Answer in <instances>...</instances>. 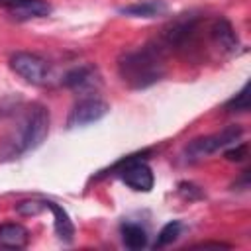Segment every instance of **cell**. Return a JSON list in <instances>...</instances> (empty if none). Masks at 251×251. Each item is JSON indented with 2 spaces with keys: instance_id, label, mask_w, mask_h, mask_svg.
Instances as JSON below:
<instances>
[{
  "instance_id": "obj_12",
  "label": "cell",
  "mask_w": 251,
  "mask_h": 251,
  "mask_svg": "<svg viewBox=\"0 0 251 251\" xmlns=\"http://www.w3.org/2000/svg\"><path fill=\"white\" fill-rule=\"evenodd\" d=\"M63 82L69 86V88H75V90H84L88 86H94L96 82V73L94 69L90 67H78V69H73L65 75Z\"/></svg>"
},
{
  "instance_id": "obj_2",
  "label": "cell",
  "mask_w": 251,
  "mask_h": 251,
  "mask_svg": "<svg viewBox=\"0 0 251 251\" xmlns=\"http://www.w3.org/2000/svg\"><path fill=\"white\" fill-rule=\"evenodd\" d=\"M120 75L133 88H145L157 82L163 75V61L157 49L143 47L126 53L120 59Z\"/></svg>"
},
{
  "instance_id": "obj_6",
  "label": "cell",
  "mask_w": 251,
  "mask_h": 251,
  "mask_svg": "<svg viewBox=\"0 0 251 251\" xmlns=\"http://www.w3.org/2000/svg\"><path fill=\"white\" fill-rule=\"evenodd\" d=\"M120 173V178L133 190L137 192H149L153 188V171L149 169L147 163L135 159V157H129L127 161L122 163V167L118 169Z\"/></svg>"
},
{
  "instance_id": "obj_7",
  "label": "cell",
  "mask_w": 251,
  "mask_h": 251,
  "mask_svg": "<svg viewBox=\"0 0 251 251\" xmlns=\"http://www.w3.org/2000/svg\"><path fill=\"white\" fill-rule=\"evenodd\" d=\"M0 8L10 12L18 20L43 18L51 14V6L45 0H0Z\"/></svg>"
},
{
  "instance_id": "obj_13",
  "label": "cell",
  "mask_w": 251,
  "mask_h": 251,
  "mask_svg": "<svg viewBox=\"0 0 251 251\" xmlns=\"http://www.w3.org/2000/svg\"><path fill=\"white\" fill-rule=\"evenodd\" d=\"M122 241L127 249H141L147 245V231L139 224H124L122 226Z\"/></svg>"
},
{
  "instance_id": "obj_8",
  "label": "cell",
  "mask_w": 251,
  "mask_h": 251,
  "mask_svg": "<svg viewBox=\"0 0 251 251\" xmlns=\"http://www.w3.org/2000/svg\"><path fill=\"white\" fill-rule=\"evenodd\" d=\"M29 233L20 224H4L0 226V247L6 249H22L27 245Z\"/></svg>"
},
{
  "instance_id": "obj_17",
  "label": "cell",
  "mask_w": 251,
  "mask_h": 251,
  "mask_svg": "<svg viewBox=\"0 0 251 251\" xmlns=\"http://www.w3.org/2000/svg\"><path fill=\"white\" fill-rule=\"evenodd\" d=\"M41 208H43V202H22V204H18V212L24 214V216L37 214Z\"/></svg>"
},
{
  "instance_id": "obj_14",
  "label": "cell",
  "mask_w": 251,
  "mask_h": 251,
  "mask_svg": "<svg viewBox=\"0 0 251 251\" xmlns=\"http://www.w3.org/2000/svg\"><path fill=\"white\" fill-rule=\"evenodd\" d=\"M180 231H182V224H180L178 220L169 222V224H167V226H163V229L159 231L157 241H155V247H165V245H169V243L176 241V239H178V235H180Z\"/></svg>"
},
{
  "instance_id": "obj_1",
  "label": "cell",
  "mask_w": 251,
  "mask_h": 251,
  "mask_svg": "<svg viewBox=\"0 0 251 251\" xmlns=\"http://www.w3.org/2000/svg\"><path fill=\"white\" fill-rule=\"evenodd\" d=\"M49 133V112L41 104L24 110L14 126L0 139V161H14L43 143Z\"/></svg>"
},
{
  "instance_id": "obj_11",
  "label": "cell",
  "mask_w": 251,
  "mask_h": 251,
  "mask_svg": "<svg viewBox=\"0 0 251 251\" xmlns=\"http://www.w3.org/2000/svg\"><path fill=\"white\" fill-rule=\"evenodd\" d=\"M210 31H212L214 41L222 49H226V51H235L237 49V35H235L233 27H231V24L227 20H222V18L216 20Z\"/></svg>"
},
{
  "instance_id": "obj_9",
  "label": "cell",
  "mask_w": 251,
  "mask_h": 251,
  "mask_svg": "<svg viewBox=\"0 0 251 251\" xmlns=\"http://www.w3.org/2000/svg\"><path fill=\"white\" fill-rule=\"evenodd\" d=\"M43 206H45V208H49V210L53 212V218H55V231H57L59 239H61V241H65V243H71V241H73V237H75V226H73V222H71L69 214H67L59 204L49 202V200H45V202H43Z\"/></svg>"
},
{
  "instance_id": "obj_10",
  "label": "cell",
  "mask_w": 251,
  "mask_h": 251,
  "mask_svg": "<svg viewBox=\"0 0 251 251\" xmlns=\"http://www.w3.org/2000/svg\"><path fill=\"white\" fill-rule=\"evenodd\" d=\"M122 14L126 16H133V18H155L167 12V4L163 0H145L139 4H131V6H124L120 8Z\"/></svg>"
},
{
  "instance_id": "obj_5",
  "label": "cell",
  "mask_w": 251,
  "mask_h": 251,
  "mask_svg": "<svg viewBox=\"0 0 251 251\" xmlns=\"http://www.w3.org/2000/svg\"><path fill=\"white\" fill-rule=\"evenodd\" d=\"M108 112H110V106L104 100H100V98H82L73 106V110L69 114V120H67V126L71 129L84 127V126H90L94 122H100Z\"/></svg>"
},
{
  "instance_id": "obj_3",
  "label": "cell",
  "mask_w": 251,
  "mask_h": 251,
  "mask_svg": "<svg viewBox=\"0 0 251 251\" xmlns=\"http://www.w3.org/2000/svg\"><path fill=\"white\" fill-rule=\"evenodd\" d=\"M243 129L241 127H235V126H229L226 129H222L220 133H214V135H206V137H198L194 141H190L184 149L186 153V159L188 161H198L202 157H208L231 143H235L239 137H241Z\"/></svg>"
},
{
  "instance_id": "obj_4",
  "label": "cell",
  "mask_w": 251,
  "mask_h": 251,
  "mask_svg": "<svg viewBox=\"0 0 251 251\" xmlns=\"http://www.w3.org/2000/svg\"><path fill=\"white\" fill-rule=\"evenodd\" d=\"M10 67L16 75L31 84H45L49 80V65L33 53H16L10 59Z\"/></svg>"
},
{
  "instance_id": "obj_15",
  "label": "cell",
  "mask_w": 251,
  "mask_h": 251,
  "mask_svg": "<svg viewBox=\"0 0 251 251\" xmlns=\"http://www.w3.org/2000/svg\"><path fill=\"white\" fill-rule=\"evenodd\" d=\"M249 86L245 84L233 98H229L226 102V110L227 112H247L249 110V94H247Z\"/></svg>"
},
{
  "instance_id": "obj_16",
  "label": "cell",
  "mask_w": 251,
  "mask_h": 251,
  "mask_svg": "<svg viewBox=\"0 0 251 251\" xmlns=\"http://www.w3.org/2000/svg\"><path fill=\"white\" fill-rule=\"evenodd\" d=\"M245 157H247V145L245 143H241V145L231 147V149L226 151V159L227 161H243Z\"/></svg>"
}]
</instances>
